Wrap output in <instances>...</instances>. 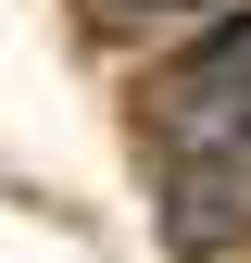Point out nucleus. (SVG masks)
Returning a JSON list of instances; mask_svg holds the SVG:
<instances>
[{
	"label": "nucleus",
	"instance_id": "1",
	"mask_svg": "<svg viewBox=\"0 0 251 263\" xmlns=\"http://www.w3.org/2000/svg\"><path fill=\"white\" fill-rule=\"evenodd\" d=\"M164 238L188 263L251 251V163H164Z\"/></svg>",
	"mask_w": 251,
	"mask_h": 263
},
{
	"label": "nucleus",
	"instance_id": "2",
	"mask_svg": "<svg viewBox=\"0 0 251 263\" xmlns=\"http://www.w3.org/2000/svg\"><path fill=\"white\" fill-rule=\"evenodd\" d=\"M101 13H113V25H176L188 0H101Z\"/></svg>",
	"mask_w": 251,
	"mask_h": 263
}]
</instances>
